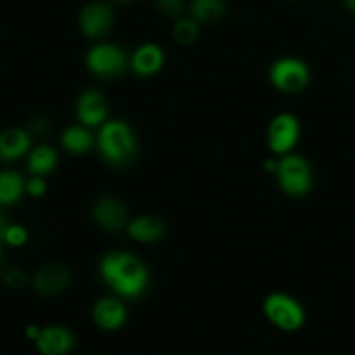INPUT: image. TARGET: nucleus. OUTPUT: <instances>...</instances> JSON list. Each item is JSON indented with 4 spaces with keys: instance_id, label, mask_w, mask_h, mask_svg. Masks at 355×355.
Here are the masks:
<instances>
[{
    "instance_id": "0eeeda50",
    "label": "nucleus",
    "mask_w": 355,
    "mask_h": 355,
    "mask_svg": "<svg viewBox=\"0 0 355 355\" xmlns=\"http://www.w3.org/2000/svg\"><path fill=\"white\" fill-rule=\"evenodd\" d=\"M300 134L302 128L298 118L291 113H281L270 121L267 130V144L274 155H291L295 146L298 144Z\"/></svg>"
},
{
    "instance_id": "1a4fd4ad",
    "label": "nucleus",
    "mask_w": 355,
    "mask_h": 355,
    "mask_svg": "<svg viewBox=\"0 0 355 355\" xmlns=\"http://www.w3.org/2000/svg\"><path fill=\"white\" fill-rule=\"evenodd\" d=\"M107 113H110V104H107L106 97L99 92V90H83L76 101V116H78L80 125L94 128L103 127L107 120Z\"/></svg>"
},
{
    "instance_id": "a211bd4d",
    "label": "nucleus",
    "mask_w": 355,
    "mask_h": 355,
    "mask_svg": "<svg viewBox=\"0 0 355 355\" xmlns=\"http://www.w3.org/2000/svg\"><path fill=\"white\" fill-rule=\"evenodd\" d=\"M26 193V180L16 170H3L0 173V203L3 207L16 205Z\"/></svg>"
},
{
    "instance_id": "2eb2a0df",
    "label": "nucleus",
    "mask_w": 355,
    "mask_h": 355,
    "mask_svg": "<svg viewBox=\"0 0 355 355\" xmlns=\"http://www.w3.org/2000/svg\"><path fill=\"white\" fill-rule=\"evenodd\" d=\"M127 232L137 243H155L165 236V222L156 215H141L128 222Z\"/></svg>"
},
{
    "instance_id": "4468645a",
    "label": "nucleus",
    "mask_w": 355,
    "mask_h": 355,
    "mask_svg": "<svg viewBox=\"0 0 355 355\" xmlns=\"http://www.w3.org/2000/svg\"><path fill=\"white\" fill-rule=\"evenodd\" d=\"M165 64V54L156 44H144L134 52L130 59V68L141 78H149L162 71Z\"/></svg>"
},
{
    "instance_id": "5701e85b",
    "label": "nucleus",
    "mask_w": 355,
    "mask_h": 355,
    "mask_svg": "<svg viewBox=\"0 0 355 355\" xmlns=\"http://www.w3.org/2000/svg\"><path fill=\"white\" fill-rule=\"evenodd\" d=\"M3 281H6V284L10 288V290H23V288L28 284V276L23 272V270L12 269L9 270V272H6Z\"/></svg>"
},
{
    "instance_id": "412c9836",
    "label": "nucleus",
    "mask_w": 355,
    "mask_h": 355,
    "mask_svg": "<svg viewBox=\"0 0 355 355\" xmlns=\"http://www.w3.org/2000/svg\"><path fill=\"white\" fill-rule=\"evenodd\" d=\"M200 28H198L196 19H179L173 26V38L179 44L189 45L198 38Z\"/></svg>"
},
{
    "instance_id": "bb28decb",
    "label": "nucleus",
    "mask_w": 355,
    "mask_h": 355,
    "mask_svg": "<svg viewBox=\"0 0 355 355\" xmlns=\"http://www.w3.org/2000/svg\"><path fill=\"white\" fill-rule=\"evenodd\" d=\"M345 6L349 7V9L352 10V12H355V0H345Z\"/></svg>"
},
{
    "instance_id": "ddd939ff",
    "label": "nucleus",
    "mask_w": 355,
    "mask_h": 355,
    "mask_svg": "<svg viewBox=\"0 0 355 355\" xmlns=\"http://www.w3.org/2000/svg\"><path fill=\"white\" fill-rule=\"evenodd\" d=\"M35 347L40 355H69L75 349V335L64 326H47L42 328Z\"/></svg>"
},
{
    "instance_id": "f3484780",
    "label": "nucleus",
    "mask_w": 355,
    "mask_h": 355,
    "mask_svg": "<svg viewBox=\"0 0 355 355\" xmlns=\"http://www.w3.org/2000/svg\"><path fill=\"white\" fill-rule=\"evenodd\" d=\"M61 144L69 155L82 156L92 151L94 146L97 144V139L94 137L90 128L85 127V125H71V127H66L64 132H62Z\"/></svg>"
},
{
    "instance_id": "dca6fc26",
    "label": "nucleus",
    "mask_w": 355,
    "mask_h": 355,
    "mask_svg": "<svg viewBox=\"0 0 355 355\" xmlns=\"http://www.w3.org/2000/svg\"><path fill=\"white\" fill-rule=\"evenodd\" d=\"M31 148L30 132L24 128H9L0 137V158L3 162H14L28 155Z\"/></svg>"
},
{
    "instance_id": "20e7f679",
    "label": "nucleus",
    "mask_w": 355,
    "mask_h": 355,
    "mask_svg": "<svg viewBox=\"0 0 355 355\" xmlns=\"http://www.w3.org/2000/svg\"><path fill=\"white\" fill-rule=\"evenodd\" d=\"M263 314L277 329L288 333L300 329L307 319L300 302L281 291L270 293L263 300Z\"/></svg>"
},
{
    "instance_id": "6ab92c4d",
    "label": "nucleus",
    "mask_w": 355,
    "mask_h": 355,
    "mask_svg": "<svg viewBox=\"0 0 355 355\" xmlns=\"http://www.w3.org/2000/svg\"><path fill=\"white\" fill-rule=\"evenodd\" d=\"M58 166V153L51 146H37L28 156V170L33 177H45Z\"/></svg>"
},
{
    "instance_id": "39448f33",
    "label": "nucleus",
    "mask_w": 355,
    "mask_h": 355,
    "mask_svg": "<svg viewBox=\"0 0 355 355\" xmlns=\"http://www.w3.org/2000/svg\"><path fill=\"white\" fill-rule=\"evenodd\" d=\"M269 80L279 92L300 94L311 82V69L298 58H281L270 66Z\"/></svg>"
},
{
    "instance_id": "7ed1b4c3",
    "label": "nucleus",
    "mask_w": 355,
    "mask_h": 355,
    "mask_svg": "<svg viewBox=\"0 0 355 355\" xmlns=\"http://www.w3.org/2000/svg\"><path fill=\"white\" fill-rule=\"evenodd\" d=\"M276 177L281 191L291 198L307 196L314 186L311 163L300 155L283 156L279 159Z\"/></svg>"
},
{
    "instance_id": "cd10ccee",
    "label": "nucleus",
    "mask_w": 355,
    "mask_h": 355,
    "mask_svg": "<svg viewBox=\"0 0 355 355\" xmlns=\"http://www.w3.org/2000/svg\"><path fill=\"white\" fill-rule=\"evenodd\" d=\"M120 2H134V0H120Z\"/></svg>"
},
{
    "instance_id": "aec40b11",
    "label": "nucleus",
    "mask_w": 355,
    "mask_h": 355,
    "mask_svg": "<svg viewBox=\"0 0 355 355\" xmlns=\"http://www.w3.org/2000/svg\"><path fill=\"white\" fill-rule=\"evenodd\" d=\"M191 12L201 23H215L225 14V0H193Z\"/></svg>"
},
{
    "instance_id": "9d476101",
    "label": "nucleus",
    "mask_w": 355,
    "mask_h": 355,
    "mask_svg": "<svg viewBox=\"0 0 355 355\" xmlns=\"http://www.w3.org/2000/svg\"><path fill=\"white\" fill-rule=\"evenodd\" d=\"M127 307L123 302L113 297H104L97 300L92 307V321L97 328L104 331H118L127 322Z\"/></svg>"
},
{
    "instance_id": "f257e3e1",
    "label": "nucleus",
    "mask_w": 355,
    "mask_h": 355,
    "mask_svg": "<svg viewBox=\"0 0 355 355\" xmlns=\"http://www.w3.org/2000/svg\"><path fill=\"white\" fill-rule=\"evenodd\" d=\"M99 272L104 283L121 298L134 300L149 286V270L141 259L128 252H110L101 259Z\"/></svg>"
},
{
    "instance_id": "f8f14e48",
    "label": "nucleus",
    "mask_w": 355,
    "mask_h": 355,
    "mask_svg": "<svg viewBox=\"0 0 355 355\" xmlns=\"http://www.w3.org/2000/svg\"><path fill=\"white\" fill-rule=\"evenodd\" d=\"M69 281H71V270L64 263H49L35 274L33 286L38 295L54 297L68 288Z\"/></svg>"
},
{
    "instance_id": "4be33fe9",
    "label": "nucleus",
    "mask_w": 355,
    "mask_h": 355,
    "mask_svg": "<svg viewBox=\"0 0 355 355\" xmlns=\"http://www.w3.org/2000/svg\"><path fill=\"white\" fill-rule=\"evenodd\" d=\"M2 241L6 243V245L12 246V248H19V246L26 245L28 231L23 225H6V222L2 220Z\"/></svg>"
},
{
    "instance_id": "a878e982",
    "label": "nucleus",
    "mask_w": 355,
    "mask_h": 355,
    "mask_svg": "<svg viewBox=\"0 0 355 355\" xmlns=\"http://www.w3.org/2000/svg\"><path fill=\"white\" fill-rule=\"evenodd\" d=\"M40 333H42V328H38V326H35V324H30L26 328V338L31 340V342H37L38 336H40Z\"/></svg>"
},
{
    "instance_id": "b1692460",
    "label": "nucleus",
    "mask_w": 355,
    "mask_h": 355,
    "mask_svg": "<svg viewBox=\"0 0 355 355\" xmlns=\"http://www.w3.org/2000/svg\"><path fill=\"white\" fill-rule=\"evenodd\" d=\"M26 193L31 198H42L47 193V182L44 177H31L26 182Z\"/></svg>"
},
{
    "instance_id": "423d86ee",
    "label": "nucleus",
    "mask_w": 355,
    "mask_h": 355,
    "mask_svg": "<svg viewBox=\"0 0 355 355\" xmlns=\"http://www.w3.org/2000/svg\"><path fill=\"white\" fill-rule=\"evenodd\" d=\"M89 71L97 78H116L127 69L128 59L121 47L114 44H97L85 55Z\"/></svg>"
},
{
    "instance_id": "393cba45",
    "label": "nucleus",
    "mask_w": 355,
    "mask_h": 355,
    "mask_svg": "<svg viewBox=\"0 0 355 355\" xmlns=\"http://www.w3.org/2000/svg\"><path fill=\"white\" fill-rule=\"evenodd\" d=\"M156 6L166 16H179L184 9V0H156Z\"/></svg>"
},
{
    "instance_id": "9b49d317",
    "label": "nucleus",
    "mask_w": 355,
    "mask_h": 355,
    "mask_svg": "<svg viewBox=\"0 0 355 355\" xmlns=\"http://www.w3.org/2000/svg\"><path fill=\"white\" fill-rule=\"evenodd\" d=\"M92 218L104 231H121L128 225V211L116 198H101L92 208Z\"/></svg>"
},
{
    "instance_id": "6e6552de",
    "label": "nucleus",
    "mask_w": 355,
    "mask_h": 355,
    "mask_svg": "<svg viewBox=\"0 0 355 355\" xmlns=\"http://www.w3.org/2000/svg\"><path fill=\"white\" fill-rule=\"evenodd\" d=\"M113 19V7L103 0H96V2H90L89 6L83 7V10L80 12L78 26L85 37L99 38L111 30Z\"/></svg>"
},
{
    "instance_id": "f03ea898",
    "label": "nucleus",
    "mask_w": 355,
    "mask_h": 355,
    "mask_svg": "<svg viewBox=\"0 0 355 355\" xmlns=\"http://www.w3.org/2000/svg\"><path fill=\"white\" fill-rule=\"evenodd\" d=\"M97 149L110 166L130 165L139 151L137 137L127 121L110 120L97 132Z\"/></svg>"
}]
</instances>
